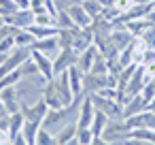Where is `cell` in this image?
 I'll return each instance as SVG.
<instances>
[{"mask_svg":"<svg viewBox=\"0 0 155 145\" xmlns=\"http://www.w3.org/2000/svg\"><path fill=\"white\" fill-rule=\"evenodd\" d=\"M34 24H38V26H58V17L51 15L47 9H41V11L34 13Z\"/></svg>","mask_w":155,"mask_h":145,"instance_id":"obj_17","label":"cell"},{"mask_svg":"<svg viewBox=\"0 0 155 145\" xmlns=\"http://www.w3.org/2000/svg\"><path fill=\"white\" fill-rule=\"evenodd\" d=\"M121 145H125V143H121Z\"/></svg>","mask_w":155,"mask_h":145,"instance_id":"obj_34","label":"cell"},{"mask_svg":"<svg viewBox=\"0 0 155 145\" xmlns=\"http://www.w3.org/2000/svg\"><path fill=\"white\" fill-rule=\"evenodd\" d=\"M34 41H36L34 34L28 32V30H19V32L15 34V47H32Z\"/></svg>","mask_w":155,"mask_h":145,"instance_id":"obj_19","label":"cell"},{"mask_svg":"<svg viewBox=\"0 0 155 145\" xmlns=\"http://www.w3.org/2000/svg\"><path fill=\"white\" fill-rule=\"evenodd\" d=\"M77 60H79V54H77L72 47H64V49L60 51V56L53 60V73H55V75H60V73L68 71L70 66H74V64H77Z\"/></svg>","mask_w":155,"mask_h":145,"instance_id":"obj_5","label":"cell"},{"mask_svg":"<svg viewBox=\"0 0 155 145\" xmlns=\"http://www.w3.org/2000/svg\"><path fill=\"white\" fill-rule=\"evenodd\" d=\"M77 141H79V145H91L94 132H91L89 128H79V130H77Z\"/></svg>","mask_w":155,"mask_h":145,"instance_id":"obj_22","label":"cell"},{"mask_svg":"<svg viewBox=\"0 0 155 145\" xmlns=\"http://www.w3.org/2000/svg\"><path fill=\"white\" fill-rule=\"evenodd\" d=\"M81 5H83V9L87 11V15H89L91 19L102 17L104 7H102V2H100V0H81Z\"/></svg>","mask_w":155,"mask_h":145,"instance_id":"obj_16","label":"cell"},{"mask_svg":"<svg viewBox=\"0 0 155 145\" xmlns=\"http://www.w3.org/2000/svg\"><path fill=\"white\" fill-rule=\"evenodd\" d=\"M98 54H100V49L96 47V43H94L91 47H87V49H85L83 54H79V60H77V66L81 68V73H83V75L91 71V66H94V62H96V58H98Z\"/></svg>","mask_w":155,"mask_h":145,"instance_id":"obj_10","label":"cell"},{"mask_svg":"<svg viewBox=\"0 0 155 145\" xmlns=\"http://www.w3.org/2000/svg\"><path fill=\"white\" fill-rule=\"evenodd\" d=\"M94 115H96V107L91 102V96L85 94L83 102H81V111H79V119H77V126L79 128H89L91 122H94Z\"/></svg>","mask_w":155,"mask_h":145,"instance_id":"obj_6","label":"cell"},{"mask_svg":"<svg viewBox=\"0 0 155 145\" xmlns=\"http://www.w3.org/2000/svg\"><path fill=\"white\" fill-rule=\"evenodd\" d=\"M32 60L36 62L38 73H41V75H43L47 81H51V79L55 77V73H53V60H51V58H47L45 54H41V51L32 49Z\"/></svg>","mask_w":155,"mask_h":145,"instance_id":"obj_7","label":"cell"},{"mask_svg":"<svg viewBox=\"0 0 155 145\" xmlns=\"http://www.w3.org/2000/svg\"><path fill=\"white\" fill-rule=\"evenodd\" d=\"M68 81H70V88H72L74 96L77 94H83V73H81V68L77 64L68 68Z\"/></svg>","mask_w":155,"mask_h":145,"instance_id":"obj_12","label":"cell"},{"mask_svg":"<svg viewBox=\"0 0 155 145\" xmlns=\"http://www.w3.org/2000/svg\"><path fill=\"white\" fill-rule=\"evenodd\" d=\"M30 9L36 13V11H41V9H45V0H30Z\"/></svg>","mask_w":155,"mask_h":145,"instance_id":"obj_27","label":"cell"},{"mask_svg":"<svg viewBox=\"0 0 155 145\" xmlns=\"http://www.w3.org/2000/svg\"><path fill=\"white\" fill-rule=\"evenodd\" d=\"M77 130H79L77 122H72V124L64 126L62 130H58V132H55V145H66L68 141H72V139L77 136Z\"/></svg>","mask_w":155,"mask_h":145,"instance_id":"obj_13","label":"cell"},{"mask_svg":"<svg viewBox=\"0 0 155 145\" xmlns=\"http://www.w3.org/2000/svg\"><path fill=\"white\" fill-rule=\"evenodd\" d=\"M77 2H81V0H55V7H58V11H66Z\"/></svg>","mask_w":155,"mask_h":145,"instance_id":"obj_25","label":"cell"},{"mask_svg":"<svg viewBox=\"0 0 155 145\" xmlns=\"http://www.w3.org/2000/svg\"><path fill=\"white\" fill-rule=\"evenodd\" d=\"M89 96H91V102H94L96 111H102L104 115H108V119H121L123 117V105H119L117 100L102 98L98 94H89Z\"/></svg>","mask_w":155,"mask_h":145,"instance_id":"obj_2","label":"cell"},{"mask_svg":"<svg viewBox=\"0 0 155 145\" xmlns=\"http://www.w3.org/2000/svg\"><path fill=\"white\" fill-rule=\"evenodd\" d=\"M9 115V111H7V107L2 105V100H0V117H7Z\"/></svg>","mask_w":155,"mask_h":145,"instance_id":"obj_31","label":"cell"},{"mask_svg":"<svg viewBox=\"0 0 155 145\" xmlns=\"http://www.w3.org/2000/svg\"><path fill=\"white\" fill-rule=\"evenodd\" d=\"M28 32H32L34 39H49V36H58L60 28L58 26H38V24H32L28 28Z\"/></svg>","mask_w":155,"mask_h":145,"instance_id":"obj_14","label":"cell"},{"mask_svg":"<svg viewBox=\"0 0 155 145\" xmlns=\"http://www.w3.org/2000/svg\"><path fill=\"white\" fill-rule=\"evenodd\" d=\"M130 132H132V130L127 128V124H125L123 117H121V119H108V124H106V128H104V132H102V139L121 145V143H125V141L130 139Z\"/></svg>","mask_w":155,"mask_h":145,"instance_id":"obj_1","label":"cell"},{"mask_svg":"<svg viewBox=\"0 0 155 145\" xmlns=\"http://www.w3.org/2000/svg\"><path fill=\"white\" fill-rule=\"evenodd\" d=\"M19 79H21V71H19V68L13 71V73H9V75H5V77H0V90H2V88H9V85H17Z\"/></svg>","mask_w":155,"mask_h":145,"instance_id":"obj_21","label":"cell"},{"mask_svg":"<svg viewBox=\"0 0 155 145\" xmlns=\"http://www.w3.org/2000/svg\"><path fill=\"white\" fill-rule=\"evenodd\" d=\"M0 100L7 107L9 113H17L19 111V98H17V90L15 85H9V88H2L0 90Z\"/></svg>","mask_w":155,"mask_h":145,"instance_id":"obj_11","label":"cell"},{"mask_svg":"<svg viewBox=\"0 0 155 145\" xmlns=\"http://www.w3.org/2000/svg\"><path fill=\"white\" fill-rule=\"evenodd\" d=\"M11 143H13V145H30V143L26 141V136H24V134H17V136H15Z\"/></svg>","mask_w":155,"mask_h":145,"instance_id":"obj_29","label":"cell"},{"mask_svg":"<svg viewBox=\"0 0 155 145\" xmlns=\"http://www.w3.org/2000/svg\"><path fill=\"white\" fill-rule=\"evenodd\" d=\"M136 2H140V5H153L155 0H136Z\"/></svg>","mask_w":155,"mask_h":145,"instance_id":"obj_32","label":"cell"},{"mask_svg":"<svg viewBox=\"0 0 155 145\" xmlns=\"http://www.w3.org/2000/svg\"><path fill=\"white\" fill-rule=\"evenodd\" d=\"M142 111H149V102L142 98V94H136V96L127 98V102L123 105V119L132 117V115H138Z\"/></svg>","mask_w":155,"mask_h":145,"instance_id":"obj_8","label":"cell"},{"mask_svg":"<svg viewBox=\"0 0 155 145\" xmlns=\"http://www.w3.org/2000/svg\"><path fill=\"white\" fill-rule=\"evenodd\" d=\"M106 124H108V115H104L102 111H96V115H94V122H91V126H89V130L94 132V139L102 136V132H104Z\"/></svg>","mask_w":155,"mask_h":145,"instance_id":"obj_15","label":"cell"},{"mask_svg":"<svg viewBox=\"0 0 155 145\" xmlns=\"http://www.w3.org/2000/svg\"><path fill=\"white\" fill-rule=\"evenodd\" d=\"M32 49L45 54L51 60H55L60 56V51H62V45H60V39L58 36H49V39H36L34 45H32Z\"/></svg>","mask_w":155,"mask_h":145,"instance_id":"obj_4","label":"cell"},{"mask_svg":"<svg viewBox=\"0 0 155 145\" xmlns=\"http://www.w3.org/2000/svg\"><path fill=\"white\" fill-rule=\"evenodd\" d=\"M0 26H5V17L2 15H0Z\"/></svg>","mask_w":155,"mask_h":145,"instance_id":"obj_33","label":"cell"},{"mask_svg":"<svg viewBox=\"0 0 155 145\" xmlns=\"http://www.w3.org/2000/svg\"><path fill=\"white\" fill-rule=\"evenodd\" d=\"M58 28L60 30H70V28H77L74 26V22L70 19V15H68V11H58Z\"/></svg>","mask_w":155,"mask_h":145,"instance_id":"obj_20","label":"cell"},{"mask_svg":"<svg viewBox=\"0 0 155 145\" xmlns=\"http://www.w3.org/2000/svg\"><path fill=\"white\" fill-rule=\"evenodd\" d=\"M91 145H117V143H110V141H106V139L98 136V139H94V141H91Z\"/></svg>","mask_w":155,"mask_h":145,"instance_id":"obj_30","label":"cell"},{"mask_svg":"<svg viewBox=\"0 0 155 145\" xmlns=\"http://www.w3.org/2000/svg\"><path fill=\"white\" fill-rule=\"evenodd\" d=\"M142 68H144V77H147L149 81H153V79H155V62L142 64Z\"/></svg>","mask_w":155,"mask_h":145,"instance_id":"obj_26","label":"cell"},{"mask_svg":"<svg viewBox=\"0 0 155 145\" xmlns=\"http://www.w3.org/2000/svg\"><path fill=\"white\" fill-rule=\"evenodd\" d=\"M17 32H19V28H15V26H9V24L0 26V43H2L7 36H15Z\"/></svg>","mask_w":155,"mask_h":145,"instance_id":"obj_24","label":"cell"},{"mask_svg":"<svg viewBox=\"0 0 155 145\" xmlns=\"http://www.w3.org/2000/svg\"><path fill=\"white\" fill-rule=\"evenodd\" d=\"M34 145H55V134H53V132H49L45 126H41V128H38V132H36Z\"/></svg>","mask_w":155,"mask_h":145,"instance_id":"obj_18","label":"cell"},{"mask_svg":"<svg viewBox=\"0 0 155 145\" xmlns=\"http://www.w3.org/2000/svg\"><path fill=\"white\" fill-rule=\"evenodd\" d=\"M125 145H155V143H151V141H142V139H127Z\"/></svg>","mask_w":155,"mask_h":145,"instance_id":"obj_28","label":"cell"},{"mask_svg":"<svg viewBox=\"0 0 155 145\" xmlns=\"http://www.w3.org/2000/svg\"><path fill=\"white\" fill-rule=\"evenodd\" d=\"M5 24L15 26L19 30H28L34 24V11L32 9H17V11H13L11 15L5 17Z\"/></svg>","mask_w":155,"mask_h":145,"instance_id":"obj_3","label":"cell"},{"mask_svg":"<svg viewBox=\"0 0 155 145\" xmlns=\"http://www.w3.org/2000/svg\"><path fill=\"white\" fill-rule=\"evenodd\" d=\"M66 11H68V15H70V19L74 22V26H77V28H89V26H91V22H94V19L87 15V11L83 9V5H81V2L72 5V7H70V9H66Z\"/></svg>","mask_w":155,"mask_h":145,"instance_id":"obj_9","label":"cell"},{"mask_svg":"<svg viewBox=\"0 0 155 145\" xmlns=\"http://www.w3.org/2000/svg\"><path fill=\"white\" fill-rule=\"evenodd\" d=\"M134 5H136V0H115V2H113V7H115L119 13H127Z\"/></svg>","mask_w":155,"mask_h":145,"instance_id":"obj_23","label":"cell"}]
</instances>
